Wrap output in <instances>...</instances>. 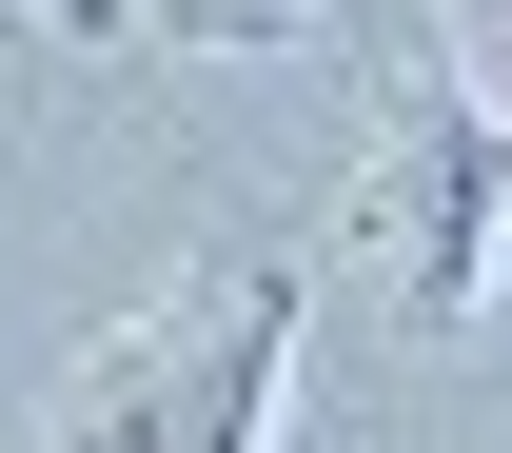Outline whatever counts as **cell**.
<instances>
[{
    "instance_id": "2",
    "label": "cell",
    "mask_w": 512,
    "mask_h": 453,
    "mask_svg": "<svg viewBox=\"0 0 512 453\" xmlns=\"http://www.w3.org/2000/svg\"><path fill=\"white\" fill-rule=\"evenodd\" d=\"M178 394H197V276L158 296V316H119L99 355H79V394H60V453H178Z\"/></svg>"
},
{
    "instance_id": "4",
    "label": "cell",
    "mask_w": 512,
    "mask_h": 453,
    "mask_svg": "<svg viewBox=\"0 0 512 453\" xmlns=\"http://www.w3.org/2000/svg\"><path fill=\"white\" fill-rule=\"evenodd\" d=\"M40 20H60V40H138V0H40Z\"/></svg>"
},
{
    "instance_id": "1",
    "label": "cell",
    "mask_w": 512,
    "mask_h": 453,
    "mask_svg": "<svg viewBox=\"0 0 512 453\" xmlns=\"http://www.w3.org/2000/svg\"><path fill=\"white\" fill-rule=\"evenodd\" d=\"M375 237H394V316H414V335H453V316L512 276V99L473 79V40H453L434 0H414V40H394Z\"/></svg>"
},
{
    "instance_id": "3",
    "label": "cell",
    "mask_w": 512,
    "mask_h": 453,
    "mask_svg": "<svg viewBox=\"0 0 512 453\" xmlns=\"http://www.w3.org/2000/svg\"><path fill=\"white\" fill-rule=\"evenodd\" d=\"M138 20H178V40H276L296 0H138Z\"/></svg>"
}]
</instances>
